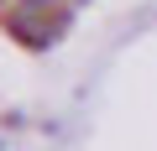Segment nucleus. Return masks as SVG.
Returning <instances> with one entry per match:
<instances>
[{"mask_svg":"<svg viewBox=\"0 0 157 151\" xmlns=\"http://www.w3.org/2000/svg\"><path fill=\"white\" fill-rule=\"evenodd\" d=\"M63 0H16V16H52Z\"/></svg>","mask_w":157,"mask_h":151,"instance_id":"nucleus-1","label":"nucleus"},{"mask_svg":"<svg viewBox=\"0 0 157 151\" xmlns=\"http://www.w3.org/2000/svg\"><path fill=\"white\" fill-rule=\"evenodd\" d=\"M0 151H6V141H0Z\"/></svg>","mask_w":157,"mask_h":151,"instance_id":"nucleus-2","label":"nucleus"}]
</instances>
